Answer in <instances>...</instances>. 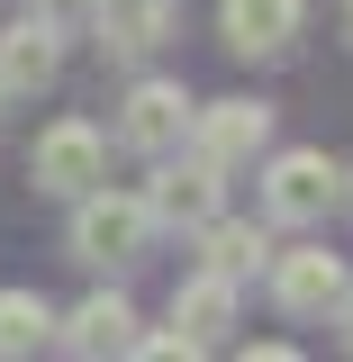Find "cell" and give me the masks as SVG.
Masks as SVG:
<instances>
[{"mask_svg": "<svg viewBox=\"0 0 353 362\" xmlns=\"http://www.w3.org/2000/svg\"><path fill=\"white\" fill-rule=\"evenodd\" d=\"M145 235H154L145 190H109V181H91L82 199H73V263H91V272L136 263V254H145Z\"/></svg>", "mask_w": 353, "mask_h": 362, "instance_id": "obj_1", "label": "cell"}, {"mask_svg": "<svg viewBox=\"0 0 353 362\" xmlns=\"http://www.w3.org/2000/svg\"><path fill=\"white\" fill-rule=\"evenodd\" d=\"M28 181L54 190V199H82L91 181H109V136L91 127V118H54L37 136V154H28Z\"/></svg>", "mask_w": 353, "mask_h": 362, "instance_id": "obj_2", "label": "cell"}, {"mask_svg": "<svg viewBox=\"0 0 353 362\" xmlns=\"http://www.w3.org/2000/svg\"><path fill=\"white\" fill-rule=\"evenodd\" d=\"M335 163L317 154V145H290V154H272L263 163V218L272 226H317L326 209H335Z\"/></svg>", "mask_w": 353, "mask_h": 362, "instance_id": "obj_3", "label": "cell"}, {"mask_svg": "<svg viewBox=\"0 0 353 362\" xmlns=\"http://www.w3.org/2000/svg\"><path fill=\"white\" fill-rule=\"evenodd\" d=\"M190 109H199V100H190L181 82L145 73V82H136L127 100H118V145H127V154H154V163H163V154H181V136H190Z\"/></svg>", "mask_w": 353, "mask_h": 362, "instance_id": "obj_4", "label": "cell"}, {"mask_svg": "<svg viewBox=\"0 0 353 362\" xmlns=\"http://www.w3.org/2000/svg\"><path fill=\"white\" fill-rule=\"evenodd\" d=\"M190 154H209L218 173H236V163H254L272 145V109L263 100H209V109H190V136H181Z\"/></svg>", "mask_w": 353, "mask_h": 362, "instance_id": "obj_5", "label": "cell"}, {"mask_svg": "<svg viewBox=\"0 0 353 362\" xmlns=\"http://www.w3.org/2000/svg\"><path fill=\"white\" fill-rule=\"evenodd\" d=\"M263 272H272V308L281 317H335V299H345V254H326V245H290Z\"/></svg>", "mask_w": 353, "mask_h": 362, "instance_id": "obj_6", "label": "cell"}, {"mask_svg": "<svg viewBox=\"0 0 353 362\" xmlns=\"http://www.w3.org/2000/svg\"><path fill=\"white\" fill-rule=\"evenodd\" d=\"M299 28H308V0H218V37H226V54L272 64V54H290V45H299Z\"/></svg>", "mask_w": 353, "mask_h": 362, "instance_id": "obj_7", "label": "cell"}, {"mask_svg": "<svg viewBox=\"0 0 353 362\" xmlns=\"http://www.w3.org/2000/svg\"><path fill=\"white\" fill-rule=\"evenodd\" d=\"M145 209H154V226H209V218L226 209V173L209 163V154L163 163V173L145 181Z\"/></svg>", "mask_w": 353, "mask_h": 362, "instance_id": "obj_8", "label": "cell"}, {"mask_svg": "<svg viewBox=\"0 0 353 362\" xmlns=\"http://www.w3.org/2000/svg\"><path fill=\"white\" fill-rule=\"evenodd\" d=\"M54 73H64V37L45 28L37 9L9 18V28H0V90H9V100H37V90H54Z\"/></svg>", "mask_w": 353, "mask_h": 362, "instance_id": "obj_9", "label": "cell"}, {"mask_svg": "<svg viewBox=\"0 0 353 362\" xmlns=\"http://www.w3.org/2000/svg\"><path fill=\"white\" fill-rule=\"evenodd\" d=\"M54 344H64V354H127L136 344V308L118 290H91L73 317H54Z\"/></svg>", "mask_w": 353, "mask_h": 362, "instance_id": "obj_10", "label": "cell"}, {"mask_svg": "<svg viewBox=\"0 0 353 362\" xmlns=\"http://www.w3.org/2000/svg\"><path fill=\"white\" fill-rule=\"evenodd\" d=\"M173 326L190 335V344H199V354H209V344H226V326H236V281L199 263V272H190V281L173 290Z\"/></svg>", "mask_w": 353, "mask_h": 362, "instance_id": "obj_11", "label": "cell"}, {"mask_svg": "<svg viewBox=\"0 0 353 362\" xmlns=\"http://www.w3.org/2000/svg\"><path fill=\"white\" fill-rule=\"evenodd\" d=\"M100 54H118V64H145L154 45H163V28H173V0H100Z\"/></svg>", "mask_w": 353, "mask_h": 362, "instance_id": "obj_12", "label": "cell"}, {"mask_svg": "<svg viewBox=\"0 0 353 362\" xmlns=\"http://www.w3.org/2000/svg\"><path fill=\"white\" fill-rule=\"evenodd\" d=\"M190 235H199V263L226 272V281H245V272H263V263H272V235H263L254 218H226V209H218V218L190 226Z\"/></svg>", "mask_w": 353, "mask_h": 362, "instance_id": "obj_13", "label": "cell"}, {"mask_svg": "<svg viewBox=\"0 0 353 362\" xmlns=\"http://www.w3.org/2000/svg\"><path fill=\"white\" fill-rule=\"evenodd\" d=\"M37 344H54V308L37 290H0V362L37 354Z\"/></svg>", "mask_w": 353, "mask_h": 362, "instance_id": "obj_14", "label": "cell"}, {"mask_svg": "<svg viewBox=\"0 0 353 362\" xmlns=\"http://www.w3.org/2000/svg\"><path fill=\"white\" fill-rule=\"evenodd\" d=\"M28 9H37L54 37H73V28H91V18H100V0H28Z\"/></svg>", "mask_w": 353, "mask_h": 362, "instance_id": "obj_15", "label": "cell"}, {"mask_svg": "<svg viewBox=\"0 0 353 362\" xmlns=\"http://www.w3.org/2000/svg\"><path fill=\"white\" fill-rule=\"evenodd\" d=\"M127 354H145V362H190V354H199V344H190V335H181V326H173V335H136Z\"/></svg>", "mask_w": 353, "mask_h": 362, "instance_id": "obj_16", "label": "cell"}, {"mask_svg": "<svg viewBox=\"0 0 353 362\" xmlns=\"http://www.w3.org/2000/svg\"><path fill=\"white\" fill-rule=\"evenodd\" d=\"M335 326H345V344H353V272H345V299H335Z\"/></svg>", "mask_w": 353, "mask_h": 362, "instance_id": "obj_17", "label": "cell"}, {"mask_svg": "<svg viewBox=\"0 0 353 362\" xmlns=\"http://www.w3.org/2000/svg\"><path fill=\"white\" fill-rule=\"evenodd\" d=\"M345 37H353V0H345Z\"/></svg>", "mask_w": 353, "mask_h": 362, "instance_id": "obj_18", "label": "cell"}, {"mask_svg": "<svg viewBox=\"0 0 353 362\" xmlns=\"http://www.w3.org/2000/svg\"><path fill=\"white\" fill-rule=\"evenodd\" d=\"M0 109H9V90H0Z\"/></svg>", "mask_w": 353, "mask_h": 362, "instance_id": "obj_19", "label": "cell"}]
</instances>
